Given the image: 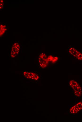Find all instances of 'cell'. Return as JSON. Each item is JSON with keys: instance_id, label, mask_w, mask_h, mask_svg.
Wrapping results in <instances>:
<instances>
[{"instance_id": "obj_6", "label": "cell", "mask_w": 82, "mask_h": 122, "mask_svg": "<svg viewBox=\"0 0 82 122\" xmlns=\"http://www.w3.org/2000/svg\"><path fill=\"white\" fill-rule=\"evenodd\" d=\"M7 29L5 25L1 24L0 25V36L3 35L6 31Z\"/></svg>"}, {"instance_id": "obj_4", "label": "cell", "mask_w": 82, "mask_h": 122, "mask_svg": "<svg viewBox=\"0 0 82 122\" xmlns=\"http://www.w3.org/2000/svg\"><path fill=\"white\" fill-rule=\"evenodd\" d=\"M24 75L26 78L28 79L37 80L39 78V77L37 75L31 72H24Z\"/></svg>"}, {"instance_id": "obj_5", "label": "cell", "mask_w": 82, "mask_h": 122, "mask_svg": "<svg viewBox=\"0 0 82 122\" xmlns=\"http://www.w3.org/2000/svg\"><path fill=\"white\" fill-rule=\"evenodd\" d=\"M19 44L17 43H15L12 46L11 52L15 53L17 54L19 51Z\"/></svg>"}, {"instance_id": "obj_9", "label": "cell", "mask_w": 82, "mask_h": 122, "mask_svg": "<svg viewBox=\"0 0 82 122\" xmlns=\"http://www.w3.org/2000/svg\"><path fill=\"white\" fill-rule=\"evenodd\" d=\"M46 56L45 54L43 53H42L40 55V57L41 58H46Z\"/></svg>"}, {"instance_id": "obj_7", "label": "cell", "mask_w": 82, "mask_h": 122, "mask_svg": "<svg viewBox=\"0 0 82 122\" xmlns=\"http://www.w3.org/2000/svg\"><path fill=\"white\" fill-rule=\"evenodd\" d=\"M4 5V1L3 0H0V10H1L3 8Z\"/></svg>"}, {"instance_id": "obj_3", "label": "cell", "mask_w": 82, "mask_h": 122, "mask_svg": "<svg viewBox=\"0 0 82 122\" xmlns=\"http://www.w3.org/2000/svg\"><path fill=\"white\" fill-rule=\"evenodd\" d=\"M82 110V102H79L70 109V112L71 114H76Z\"/></svg>"}, {"instance_id": "obj_2", "label": "cell", "mask_w": 82, "mask_h": 122, "mask_svg": "<svg viewBox=\"0 0 82 122\" xmlns=\"http://www.w3.org/2000/svg\"><path fill=\"white\" fill-rule=\"evenodd\" d=\"M69 53L74 57L79 60H82V54L74 48L72 47L69 50Z\"/></svg>"}, {"instance_id": "obj_1", "label": "cell", "mask_w": 82, "mask_h": 122, "mask_svg": "<svg viewBox=\"0 0 82 122\" xmlns=\"http://www.w3.org/2000/svg\"><path fill=\"white\" fill-rule=\"evenodd\" d=\"M69 85L74 90V93L76 96L79 97L81 95V88L76 81L74 80H70L69 82Z\"/></svg>"}, {"instance_id": "obj_8", "label": "cell", "mask_w": 82, "mask_h": 122, "mask_svg": "<svg viewBox=\"0 0 82 122\" xmlns=\"http://www.w3.org/2000/svg\"><path fill=\"white\" fill-rule=\"evenodd\" d=\"M51 55L49 56L47 58V59L49 61H52L54 58Z\"/></svg>"}]
</instances>
